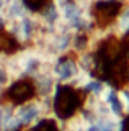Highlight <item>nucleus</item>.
<instances>
[{"mask_svg": "<svg viewBox=\"0 0 129 131\" xmlns=\"http://www.w3.org/2000/svg\"><path fill=\"white\" fill-rule=\"evenodd\" d=\"M82 105V97H80L79 90L70 87V85H59L54 92V102H52V108L59 118H67L74 116L75 112Z\"/></svg>", "mask_w": 129, "mask_h": 131, "instance_id": "nucleus-1", "label": "nucleus"}, {"mask_svg": "<svg viewBox=\"0 0 129 131\" xmlns=\"http://www.w3.org/2000/svg\"><path fill=\"white\" fill-rule=\"evenodd\" d=\"M123 10L121 0H98L93 5V21L98 26H108L118 18V15Z\"/></svg>", "mask_w": 129, "mask_h": 131, "instance_id": "nucleus-2", "label": "nucleus"}, {"mask_svg": "<svg viewBox=\"0 0 129 131\" xmlns=\"http://www.w3.org/2000/svg\"><path fill=\"white\" fill-rule=\"evenodd\" d=\"M34 93H36V89L30 80H17L7 90L8 100H11L13 103H21V105L30 102L34 97Z\"/></svg>", "mask_w": 129, "mask_h": 131, "instance_id": "nucleus-3", "label": "nucleus"}, {"mask_svg": "<svg viewBox=\"0 0 129 131\" xmlns=\"http://www.w3.org/2000/svg\"><path fill=\"white\" fill-rule=\"evenodd\" d=\"M79 69L80 66L72 57H60L54 66V74L59 80L67 82V80H72L74 77H77Z\"/></svg>", "mask_w": 129, "mask_h": 131, "instance_id": "nucleus-4", "label": "nucleus"}, {"mask_svg": "<svg viewBox=\"0 0 129 131\" xmlns=\"http://www.w3.org/2000/svg\"><path fill=\"white\" fill-rule=\"evenodd\" d=\"M39 113H41L39 105H36V103H23L17 110L15 118L21 123V126H25V125H31V123H34L36 120H38Z\"/></svg>", "mask_w": 129, "mask_h": 131, "instance_id": "nucleus-5", "label": "nucleus"}, {"mask_svg": "<svg viewBox=\"0 0 129 131\" xmlns=\"http://www.w3.org/2000/svg\"><path fill=\"white\" fill-rule=\"evenodd\" d=\"M83 131H118V121H111L108 118H96L88 123Z\"/></svg>", "mask_w": 129, "mask_h": 131, "instance_id": "nucleus-6", "label": "nucleus"}, {"mask_svg": "<svg viewBox=\"0 0 129 131\" xmlns=\"http://www.w3.org/2000/svg\"><path fill=\"white\" fill-rule=\"evenodd\" d=\"M31 131H60V129H59V125H57L56 120H47V118H44V120L36 121V125H33Z\"/></svg>", "mask_w": 129, "mask_h": 131, "instance_id": "nucleus-7", "label": "nucleus"}, {"mask_svg": "<svg viewBox=\"0 0 129 131\" xmlns=\"http://www.w3.org/2000/svg\"><path fill=\"white\" fill-rule=\"evenodd\" d=\"M83 90L88 92L90 95H93V97H100L105 90V85H103V82H100V80H87L85 84H83Z\"/></svg>", "mask_w": 129, "mask_h": 131, "instance_id": "nucleus-8", "label": "nucleus"}, {"mask_svg": "<svg viewBox=\"0 0 129 131\" xmlns=\"http://www.w3.org/2000/svg\"><path fill=\"white\" fill-rule=\"evenodd\" d=\"M26 10L30 12H41L44 7L49 3V0H21Z\"/></svg>", "mask_w": 129, "mask_h": 131, "instance_id": "nucleus-9", "label": "nucleus"}]
</instances>
